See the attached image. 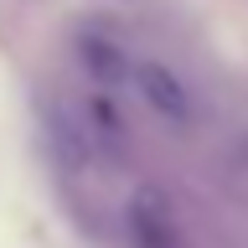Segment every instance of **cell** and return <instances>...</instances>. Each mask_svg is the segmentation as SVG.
Here are the masks:
<instances>
[{"label":"cell","mask_w":248,"mask_h":248,"mask_svg":"<svg viewBox=\"0 0 248 248\" xmlns=\"http://www.w3.org/2000/svg\"><path fill=\"white\" fill-rule=\"evenodd\" d=\"M78 62H83V67H88V78H98L104 88H119V83H129V78H135L129 52H124V46H114L108 36H83V42H78Z\"/></svg>","instance_id":"cell-2"},{"label":"cell","mask_w":248,"mask_h":248,"mask_svg":"<svg viewBox=\"0 0 248 248\" xmlns=\"http://www.w3.org/2000/svg\"><path fill=\"white\" fill-rule=\"evenodd\" d=\"M129 228H135L140 248H170V207L160 202V191H140L129 207Z\"/></svg>","instance_id":"cell-3"},{"label":"cell","mask_w":248,"mask_h":248,"mask_svg":"<svg viewBox=\"0 0 248 248\" xmlns=\"http://www.w3.org/2000/svg\"><path fill=\"white\" fill-rule=\"evenodd\" d=\"M135 88H140V98H145L160 119H170L176 129L191 124V93H186V83L170 73V67H160V62H135Z\"/></svg>","instance_id":"cell-1"}]
</instances>
